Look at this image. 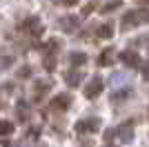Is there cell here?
<instances>
[{"instance_id": "obj_19", "label": "cell", "mask_w": 149, "mask_h": 147, "mask_svg": "<svg viewBox=\"0 0 149 147\" xmlns=\"http://www.w3.org/2000/svg\"><path fill=\"white\" fill-rule=\"evenodd\" d=\"M96 7H98L96 2H85V5H82V16H89V13H91Z\"/></svg>"}, {"instance_id": "obj_16", "label": "cell", "mask_w": 149, "mask_h": 147, "mask_svg": "<svg viewBox=\"0 0 149 147\" xmlns=\"http://www.w3.org/2000/svg\"><path fill=\"white\" fill-rule=\"evenodd\" d=\"M13 129H16V125H13L11 120H0V136L13 134Z\"/></svg>"}, {"instance_id": "obj_15", "label": "cell", "mask_w": 149, "mask_h": 147, "mask_svg": "<svg viewBox=\"0 0 149 147\" xmlns=\"http://www.w3.org/2000/svg\"><path fill=\"white\" fill-rule=\"evenodd\" d=\"M129 96H131V89H129V87H125V89H120V92L111 94V103H123L125 98H129Z\"/></svg>"}, {"instance_id": "obj_18", "label": "cell", "mask_w": 149, "mask_h": 147, "mask_svg": "<svg viewBox=\"0 0 149 147\" xmlns=\"http://www.w3.org/2000/svg\"><path fill=\"white\" fill-rule=\"evenodd\" d=\"M11 62H13V56H5V54H0V71H2L5 67H9Z\"/></svg>"}, {"instance_id": "obj_24", "label": "cell", "mask_w": 149, "mask_h": 147, "mask_svg": "<svg viewBox=\"0 0 149 147\" xmlns=\"http://www.w3.org/2000/svg\"><path fill=\"white\" fill-rule=\"evenodd\" d=\"M2 109H5V103H2V100H0V111H2Z\"/></svg>"}, {"instance_id": "obj_13", "label": "cell", "mask_w": 149, "mask_h": 147, "mask_svg": "<svg viewBox=\"0 0 149 147\" xmlns=\"http://www.w3.org/2000/svg\"><path fill=\"white\" fill-rule=\"evenodd\" d=\"M113 36V24L111 22H102L98 27V38H111Z\"/></svg>"}, {"instance_id": "obj_3", "label": "cell", "mask_w": 149, "mask_h": 147, "mask_svg": "<svg viewBox=\"0 0 149 147\" xmlns=\"http://www.w3.org/2000/svg\"><path fill=\"white\" fill-rule=\"evenodd\" d=\"M100 129V118H82L76 123V132L78 134H96Z\"/></svg>"}, {"instance_id": "obj_1", "label": "cell", "mask_w": 149, "mask_h": 147, "mask_svg": "<svg viewBox=\"0 0 149 147\" xmlns=\"http://www.w3.org/2000/svg\"><path fill=\"white\" fill-rule=\"evenodd\" d=\"M18 31L27 38H38L45 31V27H42V22H40L38 16H27V18L18 24Z\"/></svg>"}, {"instance_id": "obj_7", "label": "cell", "mask_w": 149, "mask_h": 147, "mask_svg": "<svg viewBox=\"0 0 149 147\" xmlns=\"http://www.w3.org/2000/svg\"><path fill=\"white\" fill-rule=\"evenodd\" d=\"M62 47V43L58 40V38H51V40H47V43L42 45V54L45 58H56L58 56V49Z\"/></svg>"}, {"instance_id": "obj_11", "label": "cell", "mask_w": 149, "mask_h": 147, "mask_svg": "<svg viewBox=\"0 0 149 147\" xmlns=\"http://www.w3.org/2000/svg\"><path fill=\"white\" fill-rule=\"evenodd\" d=\"M116 134L120 136L123 143H131L134 141V125H131V123H125V125H120V127L116 129Z\"/></svg>"}, {"instance_id": "obj_4", "label": "cell", "mask_w": 149, "mask_h": 147, "mask_svg": "<svg viewBox=\"0 0 149 147\" xmlns=\"http://www.w3.org/2000/svg\"><path fill=\"white\" fill-rule=\"evenodd\" d=\"M100 94H102V78L93 76V78L89 80V85L85 87V96H87L89 100H93V98H98Z\"/></svg>"}, {"instance_id": "obj_12", "label": "cell", "mask_w": 149, "mask_h": 147, "mask_svg": "<svg viewBox=\"0 0 149 147\" xmlns=\"http://www.w3.org/2000/svg\"><path fill=\"white\" fill-rule=\"evenodd\" d=\"M85 62H87V56L82 54V51H74V54H69V65H71V67H82V65H85Z\"/></svg>"}, {"instance_id": "obj_21", "label": "cell", "mask_w": 149, "mask_h": 147, "mask_svg": "<svg viewBox=\"0 0 149 147\" xmlns=\"http://www.w3.org/2000/svg\"><path fill=\"white\" fill-rule=\"evenodd\" d=\"M18 76H20V78H29V76H31V67H20Z\"/></svg>"}, {"instance_id": "obj_23", "label": "cell", "mask_w": 149, "mask_h": 147, "mask_svg": "<svg viewBox=\"0 0 149 147\" xmlns=\"http://www.w3.org/2000/svg\"><path fill=\"white\" fill-rule=\"evenodd\" d=\"M143 78H145V80H149V60L143 65Z\"/></svg>"}, {"instance_id": "obj_17", "label": "cell", "mask_w": 149, "mask_h": 147, "mask_svg": "<svg viewBox=\"0 0 149 147\" xmlns=\"http://www.w3.org/2000/svg\"><path fill=\"white\" fill-rule=\"evenodd\" d=\"M116 9H120V2H107V5H100V11H102V13L116 11Z\"/></svg>"}, {"instance_id": "obj_8", "label": "cell", "mask_w": 149, "mask_h": 147, "mask_svg": "<svg viewBox=\"0 0 149 147\" xmlns=\"http://www.w3.org/2000/svg\"><path fill=\"white\" fill-rule=\"evenodd\" d=\"M120 60H123V65H127V67H140V56H138V51H131V49H127V51H123L120 54Z\"/></svg>"}, {"instance_id": "obj_6", "label": "cell", "mask_w": 149, "mask_h": 147, "mask_svg": "<svg viewBox=\"0 0 149 147\" xmlns=\"http://www.w3.org/2000/svg\"><path fill=\"white\" fill-rule=\"evenodd\" d=\"M78 24H80V20L76 18V16H65V18L58 20V27H60L65 34H74V31L78 29Z\"/></svg>"}, {"instance_id": "obj_20", "label": "cell", "mask_w": 149, "mask_h": 147, "mask_svg": "<svg viewBox=\"0 0 149 147\" xmlns=\"http://www.w3.org/2000/svg\"><path fill=\"white\" fill-rule=\"evenodd\" d=\"M20 107H18V116L20 118H29V109H27V105L25 103H18Z\"/></svg>"}, {"instance_id": "obj_25", "label": "cell", "mask_w": 149, "mask_h": 147, "mask_svg": "<svg viewBox=\"0 0 149 147\" xmlns=\"http://www.w3.org/2000/svg\"><path fill=\"white\" fill-rule=\"evenodd\" d=\"M105 147H116V145H105Z\"/></svg>"}, {"instance_id": "obj_9", "label": "cell", "mask_w": 149, "mask_h": 147, "mask_svg": "<svg viewBox=\"0 0 149 147\" xmlns=\"http://www.w3.org/2000/svg\"><path fill=\"white\" fill-rule=\"evenodd\" d=\"M51 89V80H38L36 85H33V100H42L47 96V92Z\"/></svg>"}, {"instance_id": "obj_22", "label": "cell", "mask_w": 149, "mask_h": 147, "mask_svg": "<svg viewBox=\"0 0 149 147\" xmlns=\"http://www.w3.org/2000/svg\"><path fill=\"white\" fill-rule=\"evenodd\" d=\"M116 136H118V134H116V129H107V132H105V141H109V145H111V138H116Z\"/></svg>"}, {"instance_id": "obj_5", "label": "cell", "mask_w": 149, "mask_h": 147, "mask_svg": "<svg viewBox=\"0 0 149 147\" xmlns=\"http://www.w3.org/2000/svg\"><path fill=\"white\" fill-rule=\"evenodd\" d=\"M69 105H71V96H69V94H58L56 98H51L49 109L51 111H65Z\"/></svg>"}, {"instance_id": "obj_2", "label": "cell", "mask_w": 149, "mask_h": 147, "mask_svg": "<svg viewBox=\"0 0 149 147\" xmlns=\"http://www.w3.org/2000/svg\"><path fill=\"white\" fill-rule=\"evenodd\" d=\"M145 22H149V11L147 9H134V11H129L127 16H123L120 29L129 31L131 27H138V24H145Z\"/></svg>"}, {"instance_id": "obj_14", "label": "cell", "mask_w": 149, "mask_h": 147, "mask_svg": "<svg viewBox=\"0 0 149 147\" xmlns=\"http://www.w3.org/2000/svg\"><path fill=\"white\" fill-rule=\"evenodd\" d=\"M98 62L102 65V67H107V65H111V62H113V49H102V54H100Z\"/></svg>"}, {"instance_id": "obj_10", "label": "cell", "mask_w": 149, "mask_h": 147, "mask_svg": "<svg viewBox=\"0 0 149 147\" xmlns=\"http://www.w3.org/2000/svg\"><path fill=\"white\" fill-rule=\"evenodd\" d=\"M82 78H85L82 69H69V71L65 74V80H67L69 87H78V85L82 83Z\"/></svg>"}]
</instances>
